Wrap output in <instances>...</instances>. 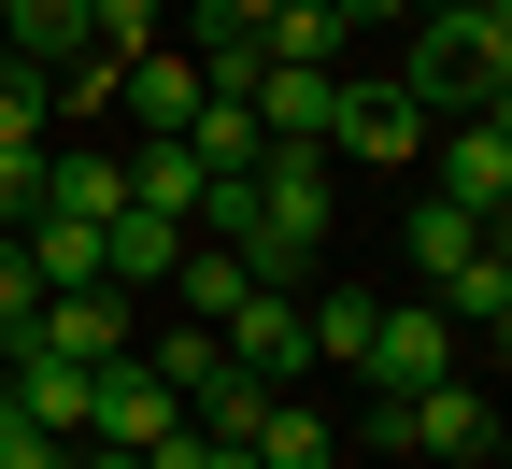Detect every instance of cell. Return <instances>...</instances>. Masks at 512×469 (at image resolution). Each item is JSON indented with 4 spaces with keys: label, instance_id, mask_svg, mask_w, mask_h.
<instances>
[{
    "label": "cell",
    "instance_id": "cell-1",
    "mask_svg": "<svg viewBox=\"0 0 512 469\" xmlns=\"http://www.w3.org/2000/svg\"><path fill=\"white\" fill-rule=\"evenodd\" d=\"M328 228H342V171L313 157V143H271V157L242 171V271L256 285H313Z\"/></svg>",
    "mask_w": 512,
    "mask_h": 469
},
{
    "label": "cell",
    "instance_id": "cell-2",
    "mask_svg": "<svg viewBox=\"0 0 512 469\" xmlns=\"http://www.w3.org/2000/svg\"><path fill=\"white\" fill-rule=\"evenodd\" d=\"M399 86H413L427 114H498V100H512V0H427Z\"/></svg>",
    "mask_w": 512,
    "mask_h": 469
},
{
    "label": "cell",
    "instance_id": "cell-3",
    "mask_svg": "<svg viewBox=\"0 0 512 469\" xmlns=\"http://www.w3.org/2000/svg\"><path fill=\"white\" fill-rule=\"evenodd\" d=\"M370 455H498V398H484V370H427V384H399V398H370Z\"/></svg>",
    "mask_w": 512,
    "mask_h": 469
},
{
    "label": "cell",
    "instance_id": "cell-4",
    "mask_svg": "<svg viewBox=\"0 0 512 469\" xmlns=\"http://www.w3.org/2000/svg\"><path fill=\"white\" fill-rule=\"evenodd\" d=\"M427 128H441V114H427L399 72H342V86H328V171H413Z\"/></svg>",
    "mask_w": 512,
    "mask_h": 469
},
{
    "label": "cell",
    "instance_id": "cell-5",
    "mask_svg": "<svg viewBox=\"0 0 512 469\" xmlns=\"http://www.w3.org/2000/svg\"><path fill=\"white\" fill-rule=\"evenodd\" d=\"M427 370H456V313H441L427 285H413V299H370L356 384H370V398H399V384H427Z\"/></svg>",
    "mask_w": 512,
    "mask_h": 469
},
{
    "label": "cell",
    "instance_id": "cell-6",
    "mask_svg": "<svg viewBox=\"0 0 512 469\" xmlns=\"http://www.w3.org/2000/svg\"><path fill=\"white\" fill-rule=\"evenodd\" d=\"M427 171H441L427 199H456V214L498 228V214H512V114H441V128H427Z\"/></svg>",
    "mask_w": 512,
    "mask_h": 469
},
{
    "label": "cell",
    "instance_id": "cell-7",
    "mask_svg": "<svg viewBox=\"0 0 512 469\" xmlns=\"http://www.w3.org/2000/svg\"><path fill=\"white\" fill-rule=\"evenodd\" d=\"M228 342V370H256V384H313V313H299V285H242V313L214 327Z\"/></svg>",
    "mask_w": 512,
    "mask_h": 469
},
{
    "label": "cell",
    "instance_id": "cell-8",
    "mask_svg": "<svg viewBox=\"0 0 512 469\" xmlns=\"http://www.w3.org/2000/svg\"><path fill=\"white\" fill-rule=\"evenodd\" d=\"M15 342H43V356H128V342H143V299H114V285H57L29 327H15Z\"/></svg>",
    "mask_w": 512,
    "mask_h": 469
},
{
    "label": "cell",
    "instance_id": "cell-9",
    "mask_svg": "<svg viewBox=\"0 0 512 469\" xmlns=\"http://www.w3.org/2000/svg\"><path fill=\"white\" fill-rule=\"evenodd\" d=\"M157 427H185V398L143 370V342H128V356H100V384H86V441H128V455H143Z\"/></svg>",
    "mask_w": 512,
    "mask_h": 469
},
{
    "label": "cell",
    "instance_id": "cell-10",
    "mask_svg": "<svg viewBox=\"0 0 512 469\" xmlns=\"http://www.w3.org/2000/svg\"><path fill=\"white\" fill-rule=\"evenodd\" d=\"M86 356H43V342H15V356H0V398H15V413L43 427V441H86Z\"/></svg>",
    "mask_w": 512,
    "mask_h": 469
},
{
    "label": "cell",
    "instance_id": "cell-11",
    "mask_svg": "<svg viewBox=\"0 0 512 469\" xmlns=\"http://www.w3.org/2000/svg\"><path fill=\"white\" fill-rule=\"evenodd\" d=\"M29 214L114 228V214H128V157H114V143H43V199H29Z\"/></svg>",
    "mask_w": 512,
    "mask_h": 469
},
{
    "label": "cell",
    "instance_id": "cell-12",
    "mask_svg": "<svg viewBox=\"0 0 512 469\" xmlns=\"http://www.w3.org/2000/svg\"><path fill=\"white\" fill-rule=\"evenodd\" d=\"M242 455H256V469H342V427L313 413L299 384H271V398H256V427H242Z\"/></svg>",
    "mask_w": 512,
    "mask_h": 469
},
{
    "label": "cell",
    "instance_id": "cell-13",
    "mask_svg": "<svg viewBox=\"0 0 512 469\" xmlns=\"http://www.w3.org/2000/svg\"><path fill=\"white\" fill-rule=\"evenodd\" d=\"M114 157H128V214H171V228H200V185H214V171L185 157L171 128H143V143H114Z\"/></svg>",
    "mask_w": 512,
    "mask_h": 469
},
{
    "label": "cell",
    "instance_id": "cell-14",
    "mask_svg": "<svg viewBox=\"0 0 512 469\" xmlns=\"http://www.w3.org/2000/svg\"><path fill=\"white\" fill-rule=\"evenodd\" d=\"M114 100L143 114V128H185V114H200V57H185V43H143V57L114 72Z\"/></svg>",
    "mask_w": 512,
    "mask_h": 469
},
{
    "label": "cell",
    "instance_id": "cell-15",
    "mask_svg": "<svg viewBox=\"0 0 512 469\" xmlns=\"http://www.w3.org/2000/svg\"><path fill=\"white\" fill-rule=\"evenodd\" d=\"M399 242H413V285H456L498 228H484V214H456V199H413V214H399Z\"/></svg>",
    "mask_w": 512,
    "mask_h": 469
},
{
    "label": "cell",
    "instance_id": "cell-16",
    "mask_svg": "<svg viewBox=\"0 0 512 469\" xmlns=\"http://www.w3.org/2000/svg\"><path fill=\"white\" fill-rule=\"evenodd\" d=\"M171 256H185L171 214H114V228H100V285H114V299H143V285H171Z\"/></svg>",
    "mask_w": 512,
    "mask_h": 469
},
{
    "label": "cell",
    "instance_id": "cell-17",
    "mask_svg": "<svg viewBox=\"0 0 512 469\" xmlns=\"http://www.w3.org/2000/svg\"><path fill=\"white\" fill-rule=\"evenodd\" d=\"M256 57H299V72H356V29L328 15V0H271V29H256Z\"/></svg>",
    "mask_w": 512,
    "mask_h": 469
},
{
    "label": "cell",
    "instance_id": "cell-18",
    "mask_svg": "<svg viewBox=\"0 0 512 469\" xmlns=\"http://www.w3.org/2000/svg\"><path fill=\"white\" fill-rule=\"evenodd\" d=\"M242 285H256V271H242V242H185V256H171L185 327H228V313H242Z\"/></svg>",
    "mask_w": 512,
    "mask_h": 469
},
{
    "label": "cell",
    "instance_id": "cell-19",
    "mask_svg": "<svg viewBox=\"0 0 512 469\" xmlns=\"http://www.w3.org/2000/svg\"><path fill=\"white\" fill-rule=\"evenodd\" d=\"M72 43H86V0H0V57H29V72H57Z\"/></svg>",
    "mask_w": 512,
    "mask_h": 469
},
{
    "label": "cell",
    "instance_id": "cell-20",
    "mask_svg": "<svg viewBox=\"0 0 512 469\" xmlns=\"http://www.w3.org/2000/svg\"><path fill=\"white\" fill-rule=\"evenodd\" d=\"M0 143H57V100H43V72H29V57H0Z\"/></svg>",
    "mask_w": 512,
    "mask_h": 469
},
{
    "label": "cell",
    "instance_id": "cell-21",
    "mask_svg": "<svg viewBox=\"0 0 512 469\" xmlns=\"http://www.w3.org/2000/svg\"><path fill=\"white\" fill-rule=\"evenodd\" d=\"M29 313H43V271H29V242L0 228V327H29Z\"/></svg>",
    "mask_w": 512,
    "mask_h": 469
},
{
    "label": "cell",
    "instance_id": "cell-22",
    "mask_svg": "<svg viewBox=\"0 0 512 469\" xmlns=\"http://www.w3.org/2000/svg\"><path fill=\"white\" fill-rule=\"evenodd\" d=\"M29 199H43V157H29V143H0V228H29Z\"/></svg>",
    "mask_w": 512,
    "mask_h": 469
},
{
    "label": "cell",
    "instance_id": "cell-23",
    "mask_svg": "<svg viewBox=\"0 0 512 469\" xmlns=\"http://www.w3.org/2000/svg\"><path fill=\"white\" fill-rule=\"evenodd\" d=\"M72 469H143V455H128V441H72Z\"/></svg>",
    "mask_w": 512,
    "mask_h": 469
},
{
    "label": "cell",
    "instance_id": "cell-24",
    "mask_svg": "<svg viewBox=\"0 0 512 469\" xmlns=\"http://www.w3.org/2000/svg\"><path fill=\"white\" fill-rule=\"evenodd\" d=\"M0 356H15V327H0Z\"/></svg>",
    "mask_w": 512,
    "mask_h": 469
},
{
    "label": "cell",
    "instance_id": "cell-25",
    "mask_svg": "<svg viewBox=\"0 0 512 469\" xmlns=\"http://www.w3.org/2000/svg\"><path fill=\"white\" fill-rule=\"evenodd\" d=\"M456 469H470V455H456Z\"/></svg>",
    "mask_w": 512,
    "mask_h": 469
}]
</instances>
